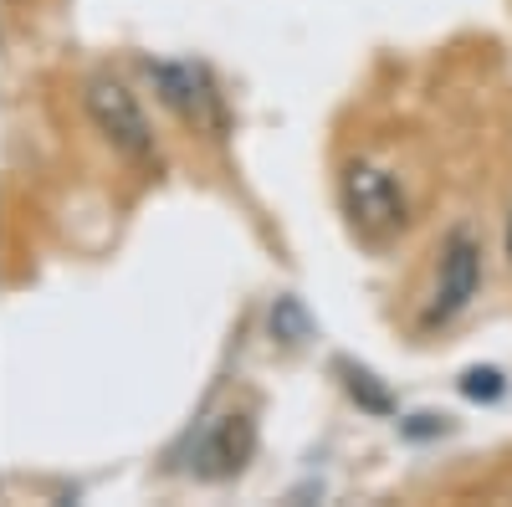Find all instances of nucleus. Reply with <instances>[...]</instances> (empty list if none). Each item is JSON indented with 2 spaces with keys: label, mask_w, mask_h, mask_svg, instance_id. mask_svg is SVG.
I'll list each match as a JSON object with an SVG mask.
<instances>
[{
  "label": "nucleus",
  "mask_w": 512,
  "mask_h": 507,
  "mask_svg": "<svg viewBox=\"0 0 512 507\" xmlns=\"http://www.w3.org/2000/svg\"><path fill=\"white\" fill-rule=\"evenodd\" d=\"M338 195H344V216L354 221V231L369 236V241L395 236L405 226V216H410L400 180L390 175V169H379V164H349Z\"/></svg>",
  "instance_id": "nucleus-1"
},
{
  "label": "nucleus",
  "mask_w": 512,
  "mask_h": 507,
  "mask_svg": "<svg viewBox=\"0 0 512 507\" xmlns=\"http://www.w3.org/2000/svg\"><path fill=\"white\" fill-rule=\"evenodd\" d=\"M88 118L98 123V134L139 169H154L159 164V149H154V134H149V118L144 108L134 103V93L113 77H93L88 82Z\"/></svg>",
  "instance_id": "nucleus-2"
},
{
  "label": "nucleus",
  "mask_w": 512,
  "mask_h": 507,
  "mask_svg": "<svg viewBox=\"0 0 512 507\" xmlns=\"http://www.w3.org/2000/svg\"><path fill=\"white\" fill-rule=\"evenodd\" d=\"M256 451V426H251V415H216V420H205V431L190 441V461L185 467L205 482H226L236 477L246 461Z\"/></svg>",
  "instance_id": "nucleus-3"
},
{
  "label": "nucleus",
  "mask_w": 512,
  "mask_h": 507,
  "mask_svg": "<svg viewBox=\"0 0 512 507\" xmlns=\"http://www.w3.org/2000/svg\"><path fill=\"white\" fill-rule=\"evenodd\" d=\"M482 287V246L456 231L446 246H441V277H436V298L425 308V323H451L466 303L477 298Z\"/></svg>",
  "instance_id": "nucleus-4"
},
{
  "label": "nucleus",
  "mask_w": 512,
  "mask_h": 507,
  "mask_svg": "<svg viewBox=\"0 0 512 507\" xmlns=\"http://www.w3.org/2000/svg\"><path fill=\"white\" fill-rule=\"evenodd\" d=\"M154 82H159V98L175 108L185 123H195V129H226L221 98H216V88H210V77H205L200 67L159 62V67H154Z\"/></svg>",
  "instance_id": "nucleus-5"
},
{
  "label": "nucleus",
  "mask_w": 512,
  "mask_h": 507,
  "mask_svg": "<svg viewBox=\"0 0 512 507\" xmlns=\"http://www.w3.org/2000/svg\"><path fill=\"white\" fill-rule=\"evenodd\" d=\"M507 385H502V374L497 369H466L461 374V395L466 400H497Z\"/></svg>",
  "instance_id": "nucleus-6"
},
{
  "label": "nucleus",
  "mask_w": 512,
  "mask_h": 507,
  "mask_svg": "<svg viewBox=\"0 0 512 507\" xmlns=\"http://www.w3.org/2000/svg\"><path fill=\"white\" fill-rule=\"evenodd\" d=\"M344 374H349V390H354V400H364L369 410H390V395H384L379 385H374V374L369 369H354V364H344Z\"/></svg>",
  "instance_id": "nucleus-7"
},
{
  "label": "nucleus",
  "mask_w": 512,
  "mask_h": 507,
  "mask_svg": "<svg viewBox=\"0 0 512 507\" xmlns=\"http://www.w3.org/2000/svg\"><path fill=\"white\" fill-rule=\"evenodd\" d=\"M272 328H287V333H292V344H297V338L308 333V318H303V308H297V303L287 298V303H277V313H272Z\"/></svg>",
  "instance_id": "nucleus-8"
},
{
  "label": "nucleus",
  "mask_w": 512,
  "mask_h": 507,
  "mask_svg": "<svg viewBox=\"0 0 512 507\" xmlns=\"http://www.w3.org/2000/svg\"><path fill=\"white\" fill-rule=\"evenodd\" d=\"M507 257H512V216H507Z\"/></svg>",
  "instance_id": "nucleus-9"
}]
</instances>
